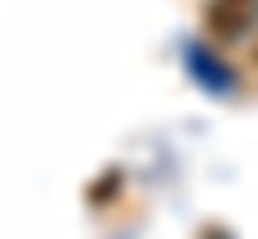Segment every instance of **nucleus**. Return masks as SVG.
Masks as SVG:
<instances>
[{
  "mask_svg": "<svg viewBox=\"0 0 258 239\" xmlns=\"http://www.w3.org/2000/svg\"><path fill=\"white\" fill-rule=\"evenodd\" d=\"M206 24H211V34L220 43H234V38H244L258 24V0H211Z\"/></svg>",
  "mask_w": 258,
  "mask_h": 239,
  "instance_id": "f257e3e1",
  "label": "nucleus"
}]
</instances>
